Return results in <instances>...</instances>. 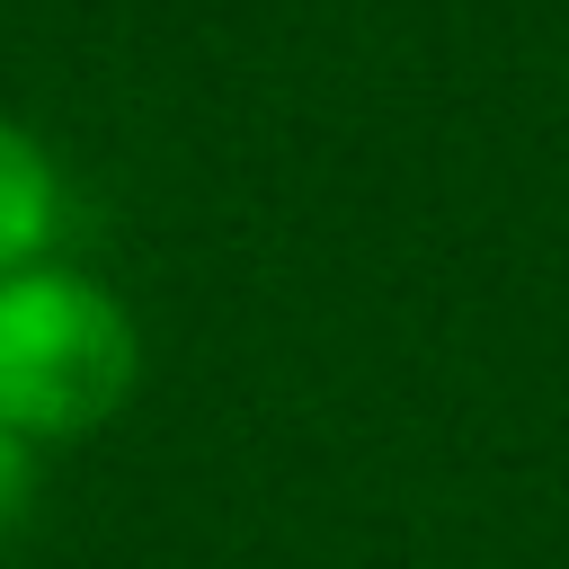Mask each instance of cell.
<instances>
[{"instance_id": "obj_2", "label": "cell", "mask_w": 569, "mask_h": 569, "mask_svg": "<svg viewBox=\"0 0 569 569\" xmlns=\"http://www.w3.org/2000/svg\"><path fill=\"white\" fill-rule=\"evenodd\" d=\"M53 231H62V169L18 116H0V276L44 267Z\"/></svg>"}, {"instance_id": "obj_1", "label": "cell", "mask_w": 569, "mask_h": 569, "mask_svg": "<svg viewBox=\"0 0 569 569\" xmlns=\"http://www.w3.org/2000/svg\"><path fill=\"white\" fill-rule=\"evenodd\" d=\"M142 382V329L133 311L71 276V267H18L0 276V427L27 445L98 436Z\"/></svg>"}, {"instance_id": "obj_3", "label": "cell", "mask_w": 569, "mask_h": 569, "mask_svg": "<svg viewBox=\"0 0 569 569\" xmlns=\"http://www.w3.org/2000/svg\"><path fill=\"white\" fill-rule=\"evenodd\" d=\"M27 507H36V445L18 427H0V542L27 525Z\"/></svg>"}]
</instances>
